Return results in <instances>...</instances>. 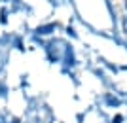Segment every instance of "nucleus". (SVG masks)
Returning <instances> with one entry per match:
<instances>
[{
    "mask_svg": "<svg viewBox=\"0 0 127 123\" xmlns=\"http://www.w3.org/2000/svg\"><path fill=\"white\" fill-rule=\"evenodd\" d=\"M68 48H70V46H66L63 40H51V42L46 46L48 59L51 61V63H55V61H59V59H63L64 55H66V51H68Z\"/></svg>",
    "mask_w": 127,
    "mask_h": 123,
    "instance_id": "f257e3e1",
    "label": "nucleus"
},
{
    "mask_svg": "<svg viewBox=\"0 0 127 123\" xmlns=\"http://www.w3.org/2000/svg\"><path fill=\"white\" fill-rule=\"evenodd\" d=\"M53 28H55V23H49V25H46V27H40L36 32H38V34H49Z\"/></svg>",
    "mask_w": 127,
    "mask_h": 123,
    "instance_id": "f03ea898",
    "label": "nucleus"
},
{
    "mask_svg": "<svg viewBox=\"0 0 127 123\" xmlns=\"http://www.w3.org/2000/svg\"><path fill=\"white\" fill-rule=\"evenodd\" d=\"M122 27H123V32L127 34V15H125V17L122 19Z\"/></svg>",
    "mask_w": 127,
    "mask_h": 123,
    "instance_id": "7ed1b4c3",
    "label": "nucleus"
},
{
    "mask_svg": "<svg viewBox=\"0 0 127 123\" xmlns=\"http://www.w3.org/2000/svg\"><path fill=\"white\" fill-rule=\"evenodd\" d=\"M49 2H51V4H57V2H55V0H49Z\"/></svg>",
    "mask_w": 127,
    "mask_h": 123,
    "instance_id": "20e7f679",
    "label": "nucleus"
},
{
    "mask_svg": "<svg viewBox=\"0 0 127 123\" xmlns=\"http://www.w3.org/2000/svg\"><path fill=\"white\" fill-rule=\"evenodd\" d=\"M125 10H127V0H125Z\"/></svg>",
    "mask_w": 127,
    "mask_h": 123,
    "instance_id": "39448f33",
    "label": "nucleus"
}]
</instances>
